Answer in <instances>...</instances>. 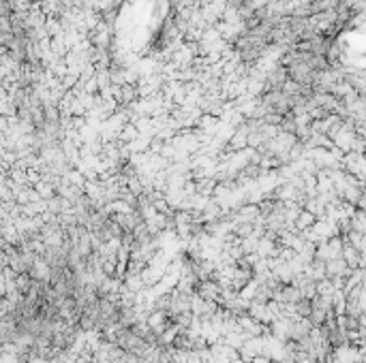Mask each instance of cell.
Segmentation results:
<instances>
[{"instance_id":"2","label":"cell","mask_w":366,"mask_h":363,"mask_svg":"<svg viewBox=\"0 0 366 363\" xmlns=\"http://www.w3.org/2000/svg\"><path fill=\"white\" fill-rule=\"evenodd\" d=\"M242 214H244V216H242L240 220H246L248 224L253 222V216H246V212H242ZM248 214H257V216H259V212H257V207H250V210H248Z\"/></svg>"},{"instance_id":"1","label":"cell","mask_w":366,"mask_h":363,"mask_svg":"<svg viewBox=\"0 0 366 363\" xmlns=\"http://www.w3.org/2000/svg\"><path fill=\"white\" fill-rule=\"evenodd\" d=\"M313 222H315V216H313L311 212H304V214H302V216L298 218V229H300V231H306Z\"/></svg>"}]
</instances>
